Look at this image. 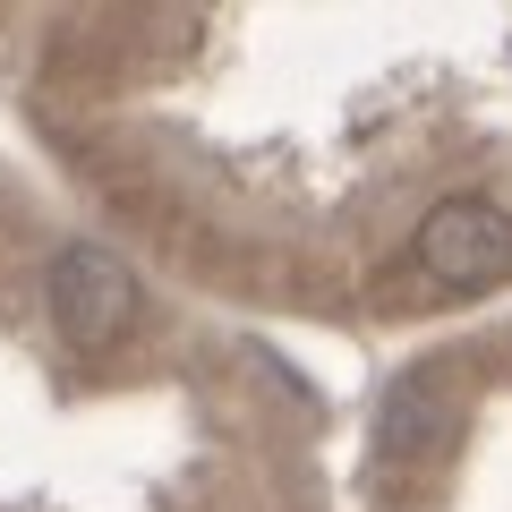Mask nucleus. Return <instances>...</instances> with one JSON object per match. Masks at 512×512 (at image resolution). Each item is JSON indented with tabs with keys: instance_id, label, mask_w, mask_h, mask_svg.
I'll use <instances>...</instances> for the list:
<instances>
[{
	"instance_id": "nucleus-2",
	"label": "nucleus",
	"mask_w": 512,
	"mask_h": 512,
	"mask_svg": "<svg viewBox=\"0 0 512 512\" xmlns=\"http://www.w3.org/2000/svg\"><path fill=\"white\" fill-rule=\"evenodd\" d=\"M137 274H128L111 248H94V239H77V248L52 256V325L69 350H111L128 325H137Z\"/></svg>"
},
{
	"instance_id": "nucleus-3",
	"label": "nucleus",
	"mask_w": 512,
	"mask_h": 512,
	"mask_svg": "<svg viewBox=\"0 0 512 512\" xmlns=\"http://www.w3.org/2000/svg\"><path fill=\"white\" fill-rule=\"evenodd\" d=\"M453 444H461V402L436 376H402L393 393H384L376 453L393 461V470H436V461H453Z\"/></svg>"
},
{
	"instance_id": "nucleus-1",
	"label": "nucleus",
	"mask_w": 512,
	"mask_h": 512,
	"mask_svg": "<svg viewBox=\"0 0 512 512\" xmlns=\"http://www.w3.org/2000/svg\"><path fill=\"white\" fill-rule=\"evenodd\" d=\"M410 256H419L427 282H444V291H495L512 274V214L487 205V197H444V205H427Z\"/></svg>"
}]
</instances>
